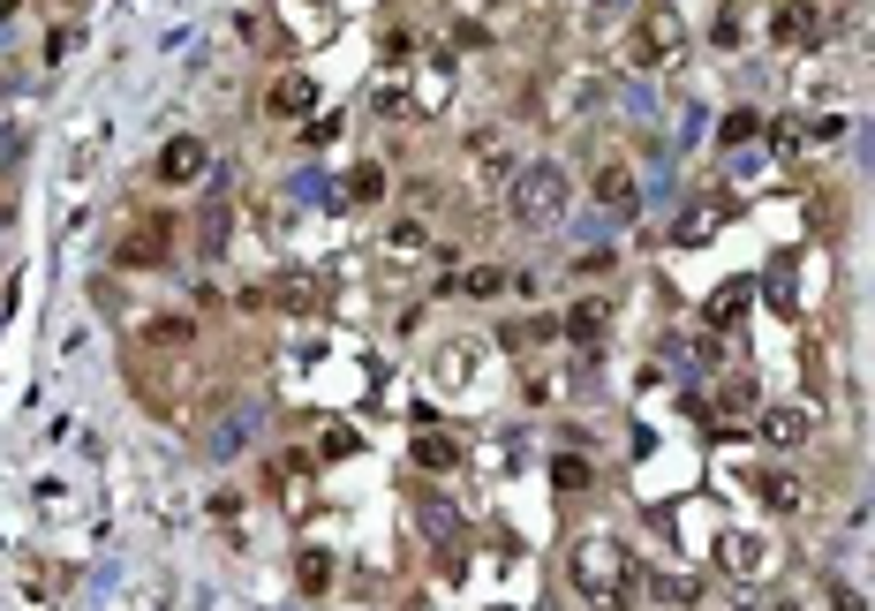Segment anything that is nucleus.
I'll return each instance as SVG.
<instances>
[{
  "instance_id": "f257e3e1",
  "label": "nucleus",
  "mask_w": 875,
  "mask_h": 611,
  "mask_svg": "<svg viewBox=\"0 0 875 611\" xmlns=\"http://www.w3.org/2000/svg\"><path fill=\"white\" fill-rule=\"evenodd\" d=\"M574 589H582L588 604H604V611H619L634 604V559H626V544L619 536H582L574 544Z\"/></svg>"
},
{
  "instance_id": "f03ea898",
  "label": "nucleus",
  "mask_w": 875,
  "mask_h": 611,
  "mask_svg": "<svg viewBox=\"0 0 875 611\" xmlns=\"http://www.w3.org/2000/svg\"><path fill=\"white\" fill-rule=\"evenodd\" d=\"M506 212H513V227H529V234H543V227H559V212H566V175H559V159H537V167H513V189H506Z\"/></svg>"
},
{
  "instance_id": "7ed1b4c3",
  "label": "nucleus",
  "mask_w": 875,
  "mask_h": 611,
  "mask_svg": "<svg viewBox=\"0 0 875 611\" xmlns=\"http://www.w3.org/2000/svg\"><path fill=\"white\" fill-rule=\"evenodd\" d=\"M679 45H687L679 15H671V8H642V15H634V31H626V61H634V69H665Z\"/></svg>"
},
{
  "instance_id": "20e7f679",
  "label": "nucleus",
  "mask_w": 875,
  "mask_h": 611,
  "mask_svg": "<svg viewBox=\"0 0 875 611\" xmlns=\"http://www.w3.org/2000/svg\"><path fill=\"white\" fill-rule=\"evenodd\" d=\"M114 257H122L128 272H159V264L174 257V219H167V212H144V219L122 234V250H114Z\"/></svg>"
},
{
  "instance_id": "39448f33",
  "label": "nucleus",
  "mask_w": 875,
  "mask_h": 611,
  "mask_svg": "<svg viewBox=\"0 0 875 611\" xmlns=\"http://www.w3.org/2000/svg\"><path fill=\"white\" fill-rule=\"evenodd\" d=\"M264 114H280V122H310V114H317V76L288 69L280 84L264 91Z\"/></svg>"
},
{
  "instance_id": "423d86ee",
  "label": "nucleus",
  "mask_w": 875,
  "mask_h": 611,
  "mask_svg": "<svg viewBox=\"0 0 875 611\" xmlns=\"http://www.w3.org/2000/svg\"><path fill=\"white\" fill-rule=\"evenodd\" d=\"M770 39L778 45H815L823 39V15H815L808 0H778V8H770Z\"/></svg>"
},
{
  "instance_id": "0eeeda50",
  "label": "nucleus",
  "mask_w": 875,
  "mask_h": 611,
  "mask_svg": "<svg viewBox=\"0 0 875 611\" xmlns=\"http://www.w3.org/2000/svg\"><path fill=\"white\" fill-rule=\"evenodd\" d=\"M211 151L197 144V136H174L167 151H159V181H174V189H189V181H205Z\"/></svg>"
},
{
  "instance_id": "6e6552de",
  "label": "nucleus",
  "mask_w": 875,
  "mask_h": 611,
  "mask_svg": "<svg viewBox=\"0 0 875 611\" xmlns=\"http://www.w3.org/2000/svg\"><path fill=\"white\" fill-rule=\"evenodd\" d=\"M604 333H612V303H604V295H588V303H574V309H566V340L596 348Z\"/></svg>"
},
{
  "instance_id": "1a4fd4ad",
  "label": "nucleus",
  "mask_w": 875,
  "mask_h": 611,
  "mask_svg": "<svg viewBox=\"0 0 875 611\" xmlns=\"http://www.w3.org/2000/svg\"><path fill=\"white\" fill-rule=\"evenodd\" d=\"M808 431H815V415H808L800 400H785V408H762V438H770V445H800Z\"/></svg>"
},
{
  "instance_id": "9d476101",
  "label": "nucleus",
  "mask_w": 875,
  "mask_h": 611,
  "mask_svg": "<svg viewBox=\"0 0 875 611\" xmlns=\"http://www.w3.org/2000/svg\"><path fill=\"white\" fill-rule=\"evenodd\" d=\"M416 468H430V476H454L460 468V445L446 431H416Z\"/></svg>"
},
{
  "instance_id": "9b49d317",
  "label": "nucleus",
  "mask_w": 875,
  "mask_h": 611,
  "mask_svg": "<svg viewBox=\"0 0 875 611\" xmlns=\"http://www.w3.org/2000/svg\"><path fill=\"white\" fill-rule=\"evenodd\" d=\"M596 204L634 219V175H626V167H604V175H596Z\"/></svg>"
},
{
  "instance_id": "f8f14e48",
  "label": "nucleus",
  "mask_w": 875,
  "mask_h": 611,
  "mask_svg": "<svg viewBox=\"0 0 875 611\" xmlns=\"http://www.w3.org/2000/svg\"><path fill=\"white\" fill-rule=\"evenodd\" d=\"M551 483H559V491H588V483H596V468H588L582 453H559V461H551Z\"/></svg>"
},
{
  "instance_id": "ddd939ff",
  "label": "nucleus",
  "mask_w": 875,
  "mask_h": 611,
  "mask_svg": "<svg viewBox=\"0 0 875 611\" xmlns=\"http://www.w3.org/2000/svg\"><path fill=\"white\" fill-rule=\"evenodd\" d=\"M468 159H476L483 175H506V167H513V151H506L499 136H468Z\"/></svg>"
},
{
  "instance_id": "4468645a",
  "label": "nucleus",
  "mask_w": 875,
  "mask_h": 611,
  "mask_svg": "<svg viewBox=\"0 0 875 611\" xmlns=\"http://www.w3.org/2000/svg\"><path fill=\"white\" fill-rule=\"evenodd\" d=\"M144 340H152V348H189V340H197V325H189V317H152V333H144Z\"/></svg>"
},
{
  "instance_id": "2eb2a0df",
  "label": "nucleus",
  "mask_w": 875,
  "mask_h": 611,
  "mask_svg": "<svg viewBox=\"0 0 875 611\" xmlns=\"http://www.w3.org/2000/svg\"><path fill=\"white\" fill-rule=\"evenodd\" d=\"M385 250H393V257H423V250H430V234H423V219H400V227L385 234Z\"/></svg>"
},
{
  "instance_id": "dca6fc26",
  "label": "nucleus",
  "mask_w": 875,
  "mask_h": 611,
  "mask_svg": "<svg viewBox=\"0 0 875 611\" xmlns=\"http://www.w3.org/2000/svg\"><path fill=\"white\" fill-rule=\"evenodd\" d=\"M325 303V287H317V280H302V272H294V280H280V309H317Z\"/></svg>"
},
{
  "instance_id": "f3484780",
  "label": "nucleus",
  "mask_w": 875,
  "mask_h": 611,
  "mask_svg": "<svg viewBox=\"0 0 875 611\" xmlns=\"http://www.w3.org/2000/svg\"><path fill=\"white\" fill-rule=\"evenodd\" d=\"M371 197H385V167H355L347 175V204H371Z\"/></svg>"
},
{
  "instance_id": "a211bd4d",
  "label": "nucleus",
  "mask_w": 875,
  "mask_h": 611,
  "mask_svg": "<svg viewBox=\"0 0 875 611\" xmlns=\"http://www.w3.org/2000/svg\"><path fill=\"white\" fill-rule=\"evenodd\" d=\"M762 498H770L778 514H792V506H800V483H792L785 468H770V476H762Z\"/></svg>"
},
{
  "instance_id": "6ab92c4d",
  "label": "nucleus",
  "mask_w": 875,
  "mask_h": 611,
  "mask_svg": "<svg viewBox=\"0 0 875 611\" xmlns=\"http://www.w3.org/2000/svg\"><path fill=\"white\" fill-rule=\"evenodd\" d=\"M748 309V287H717V303H709V325H732Z\"/></svg>"
},
{
  "instance_id": "aec40b11",
  "label": "nucleus",
  "mask_w": 875,
  "mask_h": 611,
  "mask_svg": "<svg viewBox=\"0 0 875 611\" xmlns=\"http://www.w3.org/2000/svg\"><path fill=\"white\" fill-rule=\"evenodd\" d=\"M506 280L499 272H491V264H476V272H468V280H460V295H476V303H491V295H499Z\"/></svg>"
},
{
  "instance_id": "412c9836",
  "label": "nucleus",
  "mask_w": 875,
  "mask_h": 611,
  "mask_svg": "<svg viewBox=\"0 0 875 611\" xmlns=\"http://www.w3.org/2000/svg\"><path fill=\"white\" fill-rule=\"evenodd\" d=\"M325 581H333V559H325V551H302V589H310V597H317V589H325Z\"/></svg>"
},
{
  "instance_id": "4be33fe9",
  "label": "nucleus",
  "mask_w": 875,
  "mask_h": 611,
  "mask_svg": "<svg viewBox=\"0 0 875 611\" xmlns=\"http://www.w3.org/2000/svg\"><path fill=\"white\" fill-rule=\"evenodd\" d=\"M754 129H762V122H754L748 106H740V114H732V122H725V144H748V136H754Z\"/></svg>"
},
{
  "instance_id": "5701e85b",
  "label": "nucleus",
  "mask_w": 875,
  "mask_h": 611,
  "mask_svg": "<svg viewBox=\"0 0 875 611\" xmlns=\"http://www.w3.org/2000/svg\"><path fill=\"white\" fill-rule=\"evenodd\" d=\"M8 15H15V0H0V23H8Z\"/></svg>"
}]
</instances>
